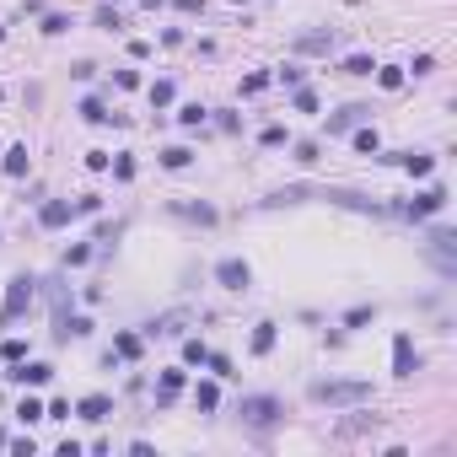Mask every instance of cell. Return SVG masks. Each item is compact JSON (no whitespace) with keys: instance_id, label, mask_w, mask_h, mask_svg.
I'll list each match as a JSON object with an SVG mask.
<instances>
[{"instance_id":"1f68e13d","label":"cell","mask_w":457,"mask_h":457,"mask_svg":"<svg viewBox=\"0 0 457 457\" xmlns=\"http://www.w3.org/2000/svg\"><path fill=\"white\" fill-rule=\"evenodd\" d=\"M366 323H376V307H350L344 312V329H366Z\"/></svg>"},{"instance_id":"2e32d148","label":"cell","mask_w":457,"mask_h":457,"mask_svg":"<svg viewBox=\"0 0 457 457\" xmlns=\"http://www.w3.org/2000/svg\"><path fill=\"white\" fill-rule=\"evenodd\" d=\"M333 49V33H301L296 38V54H329Z\"/></svg>"},{"instance_id":"7c38bea8","label":"cell","mask_w":457,"mask_h":457,"mask_svg":"<svg viewBox=\"0 0 457 457\" xmlns=\"http://www.w3.org/2000/svg\"><path fill=\"white\" fill-rule=\"evenodd\" d=\"M350 146L360 151V156H376V151H382V135H376V129H372V119H366V124H355V129H350Z\"/></svg>"},{"instance_id":"ee69618b","label":"cell","mask_w":457,"mask_h":457,"mask_svg":"<svg viewBox=\"0 0 457 457\" xmlns=\"http://www.w3.org/2000/svg\"><path fill=\"white\" fill-rule=\"evenodd\" d=\"M0 447H6V431H0Z\"/></svg>"},{"instance_id":"8992f818","label":"cell","mask_w":457,"mask_h":457,"mask_svg":"<svg viewBox=\"0 0 457 457\" xmlns=\"http://www.w3.org/2000/svg\"><path fill=\"white\" fill-rule=\"evenodd\" d=\"M404 210V215H409V221H425V215H436V210H447V188H425V194H415V199H409V205H398Z\"/></svg>"},{"instance_id":"5b68a950","label":"cell","mask_w":457,"mask_h":457,"mask_svg":"<svg viewBox=\"0 0 457 457\" xmlns=\"http://www.w3.org/2000/svg\"><path fill=\"white\" fill-rule=\"evenodd\" d=\"M0 376H11V382H22V388H43V382L54 376V366H49V360H27V355H22V360H11V372H0Z\"/></svg>"},{"instance_id":"d6986e66","label":"cell","mask_w":457,"mask_h":457,"mask_svg":"<svg viewBox=\"0 0 457 457\" xmlns=\"http://www.w3.org/2000/svg\"><path fill=\"white\" fill-rule=\"evenodd\" d=\"M205 119H210V108H205V103H183V108H178V124H183V129H199Z\"/></svg>"},{"instance_id":"f1b7e54d","label":"cell","mask_w":457,"mask_h":457,"mask_svg":"<svg viewBox=\"0 0 457 457\" xmlns=\"http://www.w3.org/2000/svg\"><path fill=\"white\" fill-rule=\"evenodd\" d=\"M17 419H22V425H38V419H43V404H38V398H22V404H17Z\"/></svg>"},{"instance_id":"e575fe53","label":"cell","mask_w":457,"mask_h":457,"mask_svg":"<svg viewBox=\"0 0 457 457\" xmlns=\"http://www.w3.org/2000/svg\"><path fill=\"white\" fill-rule=\"evenodd\" d=\"M205 366H210L215 376H231V355H215V350H210V355H205Z\"/></svg>"},{"instance_id":"83f0119b","label":"cell","mask_w":457,"mask_h":457,"mask_svg":"<svg viewBox=\"0 0 457 457\" xmlns=\"http://www.w3.org/2000/svg\"><path fill=\"white\" fill-rule=\"evenodd\" d=\"M43 33H49V38L70 33V17H65V11H43Z\"/></svg>"},{"instance_id":"60d3db41","label":"cell","mask_w":457,"mask_h":457,"mask_svg":"<svg viewBox=\"0 0 457 457\" xmlns=\"http://www.w3.org/2000/svg\"><path fill=\"white\" fill-rule=\"evenodd\" d=\"M172 6H178L183 17H205V0H172Z\"/></svg>"},{"instance_id":"d6a6232c","label":"cell","mask_w":457,"mask_h":457,"mask_svg":"<svg viewBox=\"0 0 457 457\" xmlns=\"http://www.w3.org/2000/svg\"><path fill=\"white\" fill-rule=\"evenodd\" d=\"M86 258H92V242H76V248L65 253V269H81Z\"/></svg>"},{"instance_id":"44dd1931","label":"cell","mask_w":457,"mask_h":457,"mask_svg":"<svg viewBox=\"0 0 457 457\" xmlns=\"http://www.w3.org/2000/svg\"><path fill=\"white\" fill-rule=\"evenodd\" d=\"M97 22H103L108 33H124V11H119L113 0H103V6H97Z\"/></svg>"},{"instance_id":"7a4b0ae2","label":"cell","mask_w":457,"mask_h":457,"mask_svg":"<svg viewBox=\"0 0 457 457\" xmlns=\"http://www.w3.org/2000/svg\"><path fill=\"white\" fill-rule=\"evenodd\" d=\"M237 415H242V425H253V431L264 436V431H274V425L285 419V404H280L274 393H253V398H242Z\"/></svg>"},{"instance_id":"e0dca14e","label":"cell","mask_w":457,"mask_h":457,"mask_svg":"<svg viewBox=\"0 0 457 457\" xmlns=\"http://www.w3.org/2000/svg\"><path fill=\"white\" fill-rule=\"evenodd\" d=\"M81 119H86V124H119V113H108L103 97H86V103H81Z\"/></svg>"},{"instance_id":"603a6c76","label":"cell","mask_w":457,"mask_h":457,"mask_svg":"<svg viewBox=\"0 0 457 457\" xmlns=\"http://www.w3.org/2000/svg\"><path fill=\"white\" fill-rule=\"evenodd\" d=\"M178 215H188V221H199V226H215V205H172Z\"/></svg>"},{"instance_id":"9a60e30c","label":"cell","mask_w":457,"mask_h":457,"mask_svg":"<svg viewBox=\"0 0 457 457\" xmlns=\"http://www.w3.org/2000/svg\"><path fill=\"white\" fill-rule=\"evenodd\" d=\"M113 355H119V360H140V333L119 329V333H113Z\"/></svg>"},{"instance_id":"8fae6325","label":"cell","mask_w":457,"mask_h":457,"mask_svg":"<svg viewBox=\"0 0 457 457\" xmlns=\"http://www.w3.org/2000/svg\"><path fill=\"white\" fill-rule=\"evenodd\" d=\"M178 393H183V366H167V372H162V388H156V409H167Z\"/></svg>"},{"instance_id":"9c48e42d","label":"cell","mask_w":457,"mask_h":457,"mask_svg":"<svg viewBox=\"0 0 457 457\" xmlns=\"http://www.w3.org/2000/svg\"><path fill=\"white\" fill-rule=\"evenodd\" d=\"M415 372H419V350L409 333H398L393 339V376H415Z\"/></svg>"},{"instance_id":"30bf717a","label":"cell","mask_w":457,"mask_h":457,"mask_svg":"<svg viewBox=\"0 0 457 457\" xmlns=\"http://www.w3.org/2000/svg\"><path fill=\"white\" fill-rule=\"evenodd\" d=\"M76 415H81V419H92V425H103V419L113 415V398H108V393H86L81 404H76Z\"/></svg>"},{"instance_id":"6da1fadb","label":"cell","mask_w":457,"mask_h":457,"mask_svg":"<svg viewBox=\"0 0 457 457\" xmlns=\"http://www.w3.org/2000/svg\"><path fill=\"white\" fill-rule=\"evenodd\" d=\"M307 398L312 404H329V409H344V404H366L372 382H312Z\"/></svg>"},{"instance_id":"cb8c5ba5","label":"cell","mask_w":457,"mask_h":457,"mask_svg":"<svg viewBox=\"0 0 457 457\" xmlns=\"http://www.w3.org/2000/svg\"><path fill=\"white\" fill-rule=\"evenodd\" d=\"M376 86H382V92H398V86H404V70H398V65H376Z\"/></svg>"},{"instance_id":"f6af8a7d","label":"cell","mask_w":457,"mask_h":457,"mask_svg":"<svg viewBox=\"0 0 457 457\" xmlns=\"http://www.w3.org/2000/svg\"><path fill=\"white\" fill-rule=\"evenodd\" d=\"M0 38H6V27H0Z\"/></svg>"},{"instance_id":"b9f144b4","label":"cell","mask_w":457,"mask_h":457,"mask_svg":"<svg viewBox=\"0 0 457 457\" xmlns=\"http://www.w3.org/2000/svg\"><path fill=\"white\" fill-rule=\"evenodd\" d=\"M135 6H146V11H162L167 0H135Z\"/></svg>"},{"instance_id":"f546056e","label":"cell","mask_w":457,"mask_h":457,"mask_svg":"<svg viewBox=\"0 0 457 457\" xmlns=\"http://www.w3.org/2000/svg\"><path fill=\"white\" fill-rule=\"evenodd\" d=\"M172 97H178V86H172V81H151V108H167Z\"/></svg>"},{"instance_id":"4fadbf2b","label":"cell","mask_w":457,"mask_h":457,"mask_svg":"<svg viewBox=\"0 0 457 457\" xmlns=\"http://www.w3.org/2000/svg\"><path fill=\"white\" fill-rule=\"evenodd\" d=\"M194 409H199V415H215V409H221V388H215V382H194Z\"/></svg>"},{"instance_id":"ac0fdd59","label":"cell","mask_w":457,"mask_h":457,"mask_svg":"<svg viewBox=\"0 0 457 457\" xmlns=\"http://www.w3.org/2000/svg\"><path fill=\"white\" fill-rule=\"evenodd\" d=\"M253 355H269L274 350V323H253V344H248Z\"/></svg>"},{"instance_id":"ffe728a7","label":"cell","mask_w":457,"mask_h":457,"mask_svg":"<svg viewBox=\"0 0 457 457\" xmlns=\"http://www.w3.org/2000/svg\"><path fill=\"white\" fill-rule=\"evenodd\" d=\"M188 162H194V151H188V146H167L162 151V167H167V172H183Z\"/></svg>"},{"instance_id":"d4e9b609","label":"cell","mask_w":457,"mask_h":457,"mask_svg":"<svg viewBox=\"0 0 457 457\" xmlns=\"http://www.w3.org/2000/svg\"><path fill=\"white\" fill-rule=\"evenodd\" d=\"M108 167H113V178H119V183H135V172H140L129 151H119V162H108Z\"/></svg>"},{"instance_id":"8d00e7d4","label":"cell","mask_w":457,"mask_h":457,"mask_svg":"<svg viewBox=\"0 0 457 457\" xmlns=\"http://www.w3.org/2000/svg\"><path fill=\"white\" fill-rule=\"evenodd\" d=\"M0 355H6V360H22V355H27V339H6V344H0Z\"/></svg>"},{"instance_id":"277c9868","label":"cell","mask_w":457,"mask_h":457,"mask_svg":"<svg viewBox=\"0 0 457 457\" xmlns=\"http://www.w3.org/2000/svg\"><path fill=\"white\" fill-rule=\"evenodd\" d=\"M215 285H221V291H248L253 285L248 258H221V264H215Z\"/></svg>"},{"instance_id":"ba28073f","label":"cell","mask_w":457,"mask_h":457,"mask_svg":"<svg viewBox=\"0 0 457 457\" xmlns=\"http://www.w3.org/2000/svg\"><path fill=\"white\" fill-rule=\"evenodd\" d=\"M70 221H81L70 199H49V205L38 210V226H43V231H60V226H70Z\"/></svg>"},{"instance_id":"484cf974","label":"cell","mask_w":457,"mask_h":457,"mask_svg":"<svg viewBox=\"0 0 457 457\" xmlns=\"http://www.w3.org/2000/svg\"><path fill=\"white\" fill-rule=\"evenodd\" d=\"M339 70H344V76H372V70H376V60H372V54H350V60L339 65Z\"/></svg>"},{"instance_id":"5bb4252c","label":"cell","mask_w":457,"mask_h":457,"mask_svg":"<svg viewBox=\"0 0 457 457\" xmlns=\"http://www.w3.org/2000/svg\"><path fill=\"white\" fill-rule=\"evenodd\" d=\"M0 167H6V178H27V167H33V151H27V146H11Z\"/></svg>"},{"instance_id":"4dcf8cb0","label":"cell","mask_w":457,"mask_h":457,"mask_svg":"<svg viewBox=\"0 0 457 457\" xmlns=\"http://www.w3.org/2000/svg\"><path fill=\"white\" fill-rule=\"evenodd\" d=\"M291 108H296V113H317V92H312V86H296Z\"/></svg>"},{"instance_id":"7bdbcfd3","label":"cell","mask_w":457,"mask_h":457,"mask_svg":"<svg viewBox=\"0 0 457 457\" xmlns=\"http://www.w3.org/2000/svg\"><path fill=\"white\" fill-rule=\"evenodd\" d=\"M231 6H248V0H231Z\"/></svg>"},{"instance_id":"ab89813d","label":"cell","mask_w":457,"mask_h":457,"mask_svg":"<svg viewBox=\"0 0 457 457\" xmlns=\"http://www.w3.org/2000/svg\"><path fill=\"white\" fill-rule=\"evenodd\" d=\"M43 419H70V404H65V398H54V404L43 409Z\"/></svg>"},{"instance_id":"74e56055","label":"cell","mask_w":457,"mask_h":457,"mask_svg":"<svg viewBox=\"0 0 457 457\" xmlns=\"http://www.w3.org/2000/svg\"><path fill=\"white\" fill-rule=\"evenodd\" d=\"M296 162H317V140H296Z\"/></svg>"},{"instance_id":"52a82bcc","label":"cell","mask_w":457,"mask_h":457,"mask_svg":"<svg viewBox=\"0 0 457 457\" xmlns=\"http://www.w3.org/2000/svg\"><path fill=\"white\" fill-rule=\"evenodd\" d=\"M366 119H372V108H366V103H344L339 113H329V124H323V129H329V135H350V129L366 124Z\"/></svg>"},{"instance_id":"3957f363","label":"cell","mask_w":457,"mask_h":457,"mask_svg":"<svg viewBox=\"0 0 457 457\" xmlns=\"http://www.w3.org/2000/svg\"><path fill=\"white\" fill-rule=\"evenodd\" d=\"M33 291H38V274H11V280H6V301H0V317H11V323H17L22 312L33 307Z\"/></svg>"},{"instance_id":"836d02e7","label":"cell","mask_w":457,"mask_h":457,"mask_svg":"<svg viewBox=\"0 0 457 457\" xmlns=\"http://www.w3.org/2000/svg\"><path fill=\"white\" fill-rule=\"evenodd\" d=\"M264 86H269V70H258V76H248V81H242V97H258Z\"/></svg>"},{"instance_id":"f35d334b","label":"cell","mask_w":457,"mask_h":457,"mask_svg":"<svg viewBox=\"0 0 457 457\" xmlns=\"http://www.w3.org/2000/svg\"><path fill=\"white\" fill-rule=\"evenodd\" d=\"M108 162H113L108 151H86V167H92V172H108Z\"/></svg>"},{"instance_id":"4316f807","label":"cell","mask_w":457,"mask_h":457,"mask_svg":"<svg viewBox=\"0 0 457 457\" xmlns=\"http://www.w3.org/2000/svg\"><path fill=\"white\" fill-rule=\"evenodd\" d=\"M205 355H210L205 339H183V366H205Z\"/></svg>"},{"instance_id":"7402d4cb","label":"cell","mask_w":457,"mask_h":457,"mask_svg":"<svg viewBox=\"0 0 457 457\" xmlns=\"http://www.w3.org/2000/svg\"><path fill=\"white\" fill-rule=\"evenodd\" d=\"M258 146H264V151H280V146H291V129H285V124H269L264 135H258Z\"/></svg>"},{"instance_id":"d590c367","label":"cell","mask_w":457,"mask_h":457,"mask_svg":"<svg viewBox=\"0 0 457 457\" xmlns=\"http://www.w3.org/2000/svg\"><path fill=\"white\" fill-rule=\"evenodd\" d=\"M431 242H436V253H452V248H457V237H452L447 226H436V231H431Z\"/></svg>"}]
</instances>
